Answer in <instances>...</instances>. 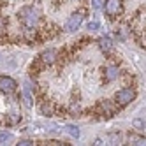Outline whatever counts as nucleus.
Listing matches in <instances>:
<instances>
[{
    "mask_svg": "<svg viewBox=\"0 0 146 146\" xmlns=\"http://www.w3.org/2000/svg\"><path fill=\"white\" fill-rule=\"evenodd\" d=\"M21 21L25 23L27 28H34L39 23V14L34 7H25L21 11Z\"/></svg>",
    "mask_w": 146,
    "mask_h": 146,
    "instance_id": "nucleus-1",
    "label": "nucleus"
},
{
    "mask_svg": "<svg viewBox=\"0 0 146 146\" xmlns=\"http://www.w3.org/2000/svg\"><path fill=\"white\" fill-rule=\"evenodd\" d=\"M135 99V92L132 88H121L114 93V100H116L118 106H127Z\"/></svg>",
    "mask_w": 146,
    "mask_h": 146,
    "instance_id": "nucleus-2",
    "label": "nucleus"
},
{
    "mask_svg": "<svg viewBox=\"0 0 146 146\" xmlns=\"http://www.w3.org/2000/svg\"><path fill=\"white\" fill-rule=\"evenodd\" d=\"M121 9H123L121 0H106V5H104V11H106L108 16H111V18L120 16L121 14Z\"/></svg>",
    "mask_w": 146,
    "mask_h": 146,
    "instance_id": "nucleus-3",
    "label": "nucleus"
},
{
    "mask_svg": "<svg viewBox=\"0 0 146 146\" xmlns=\"http://www.w3.org/2000/svg\"><path fill=\"white\" fill-rule=\"evenodd\" d=\"M81 23H83V14L81 13H74V14L67 19L65 30H67V32H76V30L81 27Z\"/></svg>",
    "mask_w": 146,
    "mask_h": 146,
    "instance_id": "nucleus-4",
    "label": "nucleus"
},
{
    "mask_svg": "<svg viewBox=\"0 0 146 146\" xmlns=\"http://www.w3.org/2000/svg\"><path fill=\"white\" fill-rule=\"evenodd\" d=\"M16 81L13 78H9V76H0V92H4V93H13L16 90Z\"/></svg>",
    "mask_w": 146,
    "mask_h": 146,
    "instance_id": "nucleus-5",
    "label": "nucleus"
},
{
    "mask_svg": "<svg viewBox=\"0 0 146 146\" xmlns=\"http://www.w3.org/2000/svg\"><path fill=\"white\" fill-rule=\"evenodd\" d=\"M55 60H56V51L55 49H48V51H44V53L40 55V62H42L44 65H51Z\"/></svg>",
    "mask_w": 146,
    "mask_h": 146,
    "instance_id": "nucleus-6",
    "label": "nucleus"
},
{
    "mask_svg": "<svg viewBox=\"0 0 146 146\" xmlns=\"http://www.w3.org/2000/svg\"><path fill=\"white\" fill-rule=\"evenodd\" d=\"M118 74H120V70H118L116 65L108 67V69H106V81H114V79L118 78Z\"/></svg>",
    "mask_w": 146,
    "mask_h": 146,
    "instance_id": "nucleus-7",
    "label": "nucleus"
},
{
    "mask_svg": "<svg viewBox=\"0 0 146 146\" xmlns=\"http://www.w3.org/2000/svg\"><path fill=\"white\" fill-rule=\"evenodd\" d=\"M99 48H100L102 51H109V49L113 48L111 39H109V37H100V39H99Z\"/></svg>",
    "mask_w": 146,
    "mask_h": 146,
    "instance_id": "nucleus-8",
    "label": "nucleus"
},
{
    "mask_svg": "<svg viewBox=\"0 0 146 146\" xmlns=\"http://www.w3.org/2000/svg\"><path fill=\"white\" fill-rule=\"evenodd\" d=\"M129 141L130 144H135V146H146V137H143V135H129Z\"/></svg>",
    "mask_w": 146,
    "mask_h": 146,
    "instance_id": "nucleus-9",
    "label": "nucleus"
},
{
    "mask_svg": "<svg viewBox=\"0 0 146 146\" xmlns=\"http://www.w3.org/2000/svg\"><path fill=\"white\" fill-rule=\"evenodd\" d=\"M23 97H25L27 108H30V106H32V95H30V86L28 85H25V88H23Z\"/></svg>",
    "mask_w": 146,
    "mask_h": 146,
    "instance_id": "nucleus-10",
    "label": "nucleus"
},
{
    "mask_svg": "<svg viewBox=\"0 0 146 146\" xmlns=\"http://www.w3.org/2000/svg\"><path fill=\"white\" fill-rule=\"evenodd\" d=\"M65 130H67V132L72 135V137H76V139L79 137V129L76 127V125H67V127H65Z\"/></svg>",
    "mask_w": 146,
    "mask_h": 146,
    "instance_id": "nucleus-11",
    "label": "nucleus"
},
{
    "mask_svg": "<svg viewBox=\"0 0 146 146\" xmlns=\"http://www.w3.org/2000/svg\"><path fill=\"white\" fill-rule=\"evenodd\" d=\"M9 141H13V134L11 132H2L0 134V143H9Z\"/></svg>",
    "mask_w": 146,
    "mask_h": 146,
    "instance_id": "nucleus-12",
    "label": "nucleus"
},
{
    "mask_svg": "<svg viewBox=\"0 0 146 146\" xmlns=\"http://www.w3.org/2000/svg\"><path fill=\"white\" fill-rule=\"evenodd\" d=\"M99 27H100V25H99V21H92V23H88V25H86V28H88V30H97Z\"/></svg>",
    "mask_w": 146,
    "mask_h": 146,
    "instance_id": "nucleus-13",
    "label": "nucleus"
},
{
    "mask_svg": "<svg viewBox=\"0 0 146 146\" xmlns=\"http://www.w3.org/2000/svg\"><path fill=\"white\" fill-rule=\"evenodd\" d=\"M134 127H137V129H143L144 127V123L141 120H134Z\"/></svg>",
    "mask_w": 146,
    "mask_h": 146,
    "instance_id": "nucleus-14",
    "label": "nucleus"
},
{
    "mask_svg": "<svg viewBox=\"0 0 146 146\" xmlns=\"http://www.w3.org/2000/svg\"><path fill=\"white\" fill-rule=\"evenodd\" d=\"M92 5L93 9H100V0H92Z\"/></svg>",
    "mask_w": 146,
    "mask_h": 146,
    "instance_id": "nucleus-15",
    "label": "nucleus"
},
{
    "mask_svg": "<svg viewBox=\"0 0 146 146\" xmlns=\"http://www.w3.org/2000/svg\"><path fill=\"white\" fill-rule=\"evenodd\" d=\"M19 144H21V146H27V144H34L32 141H27V139H23V141H19Z\"/></svg>",
    "mask_w": 146,
    "mask_h": 146,
    "instance_id": "nucleus-16",
    "label": "nucleus"
}]
</instances>
